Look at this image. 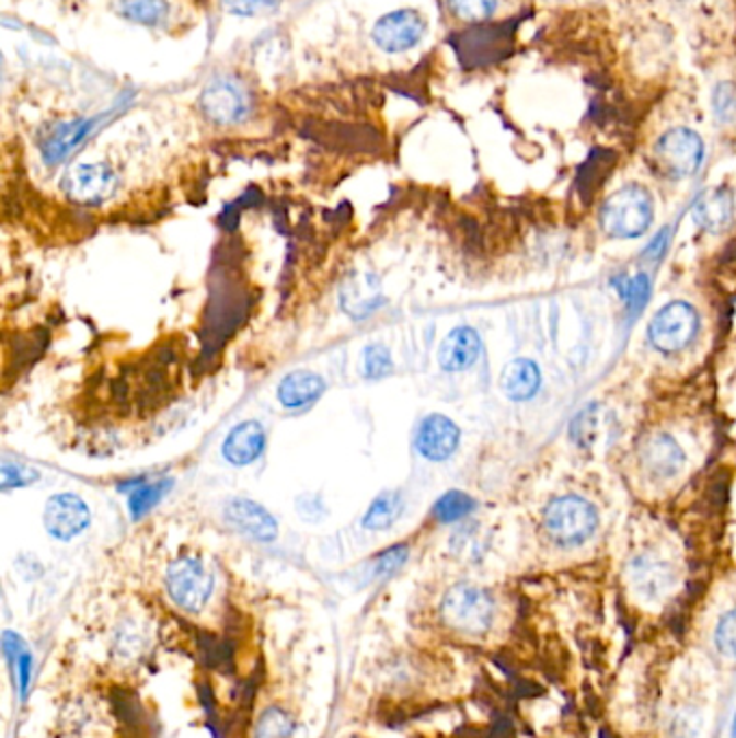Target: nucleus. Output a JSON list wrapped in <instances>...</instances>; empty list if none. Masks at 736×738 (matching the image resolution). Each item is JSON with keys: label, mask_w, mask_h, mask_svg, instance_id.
I'll return each instance as SVG.
<instances>
[{"label": "nucleus", "mask_w": 736, "mask_h": 738, "mask_svg": "<svg viewBox=\"0 0 736 738\" xmlns=\"http://www.w3.org/2000/svg\"><path fill=\"white\" fill-rule=\"evenodd\" d=\"M495 613L497 607L491 591L473 584H456L442 596L441 620L460 635H486L493 629Z\"/></svg>", "instance_id": "1"}, {"label": "nucleus", "mask_w": 736, "mask_h": 738, "mask_svg": "<svg viewBox=\"0 0 736 738\" xmlns=\"http://www.w3.org/2000/svg\"><path fill=\"white\" fill-rule=\"evenodd\" d=\"M655 217L651 193L640 184H629L616 191L600 210V227L613 238L644 235Z\"/></svg>", "instance_id": "2"}, {"label": "nucleus", "mask_w": 736, "mask_h": 738, "mask_svg": "<svg viewBox=\"0 0 736 738\" xmlns=\"http://www.w3.org/2000/svg\"><path fill=\"white\" fill-rule=\"evenodd\" d=\"M596 527L598 512L584 497L564 495L544 508V531L557 546L573 549L588 542Z\"/></svg>", "instance_id": "3"}, {"label": "nucleus", "mask_w": 736, "mask_h": 738, "mask_svg": "<svg viewBox=\"0 0 736 738\" xmlns=\"http://www.w3.org/2000/svg\"><path fill=\"white\" fill-rule=\"evenodd\" d=\"M169 598L186 613H199L215 591V577L206 564L195 555L173 560L164 575Z\"/></svg>", "instance_id": "4"}, {"label": "nucleus", "mask_w": 736, "mask_h": 738, "mask_svg": "<svg viewBox=\"0 0 736 738\" xmlns=\"http://www.w3.org/2000/svg\"><path fill=\"white\" fill-rule=\"evenodd\" d=\"M700 331L698 311L682 300H674L662 307L648 326L651 344L665 355L682 353L693 344Z\"/></svg>", "instance_id": "5"}, {"label": "nucleus", "mask_w": 736, "mask_h": 738, "mask_svg": "<svg viewBox=\"0 0 736 738\" xmlns=\"http://www.w3.org/2000/svg\"><path fill=\"white\" fill-rule=\"evenodd\" d=\"M655 160L669 180H687L704 160V141L691 128H671L655 146Z\"/></svg>", "instance_id": "6"}, {"label": "nucleus", "mask_w": 736, "mask_h": 738, "mask_svg": "<svg viewBox=\"0 0 736 738\" xmlns=\"http://www.w3.org/2000/svg\"><path fill=\"white\" fill-rule=\"evenodd\" d=\"M426 20L419 11L415 9H400V11H391L387 15H382L371 31L373 44L389 53H406L411 48H415L424 35H426Z\"/></svg>", "instance_id": "7"}, {"label": "nucleus", "mask_w": 736, "mask_h": 738, "mask_svg": "<svg viewBox=\"0 0 736 738\" xmlns=\"http://www.w3.org/2000/svg\"><path fill=\"white\" fill-rule=\"evenodd\" d=\"M117 175L115 171L104 162H89V164H76L66 177H64V193L82 206H97L113 197L117 191Z\"/></svg>", "instance_id": "8"}, {"label": "nucleus", "mask_w": 736, "mask_h": 738, "mask_svg": "<svg viewBox=\"0 0 736 738\" xmlns=\"http://www.w3.org/2000/svg\"><path fill=\"white\" fill-rule=\"evenodd\" d=\"M89 506L74 493H59L48 499L44 510V524L53 538L70 542L89 527Z\"/></svg>", "instance_id": "9"}, {"label": "nucleus", "mask_w": 736, "mask_h": 738, "mask_svg": "<svg viewBox=\"0 0 736 738\" xmlns=\"http://www.w3.org/2000/svg\"><path fill=\"white\" fill-rule=\"evenodd\" d=\"M202 111L204 115L219 126H231L242 122L249 115V97L242 87L233 82H215L202 93Z\"/></svg>", "instance_id": "10"}, {"label": "nucleus", "mask_w": 736, "mask_h": 738, "mask_svg": "<svg viewBox=\"0 0 736 738\" xmlns=\"http://www.w3.org/2000/svg\"><path fill=\"white\" fill-rule=\"evenodd\" d=\"M685 451L669 435H655L640 447L642 469L657 482H669L685 469Z\"/></svg>", "instance_id": "11"}, {"label": "nucleus", "mask_w": 736, "mask_h": 738, "mask_svg": "<svg viewBox=\"0 0 736 738\" xmlns=\"http://www.w3.org/2000/svg\"><path fill=\"white\" fill-rule=\"evenodd\" d=\"M225 520L240 533L253 538L255 542H273L279 533L277 520L264 506L242 497L227 501Z\"/></svg>", "instance_id": "12"}, {"label": "nucleus", "mask_w": 736, "mask_h": 738, "mask_svg": "<svg viewBox=\"0 0 736 738\" xmlns=\"http://www.w3.org/2000/svg\"><path fill=\"white\" fill-rule=\"evenodd\" d=\"M458 445H460V428L449 417L439 413L428 415L415 433L417 451L433 462H442L449 456H453Z\"/></svg>", "instance_id": "13"}, {"label": "nucleus", "mask_w": 736, "mask_h": 738, "mask_svg": "<svg viewBox=\"0 0 736 738\" xmlns=\"http://www.w3.org/2000/svg\"><path fill=\"white\" fill-rule=\"evenodd\" d=\"M100 124H102V117H89V119H76V122H70V124H59L42 141V155H44V160L48 164L64 162L84 141L91 139V135L97 130Z\"/></svg>", "instance_id": "14"}, {"label": "nucleus", "mask_w": 736, "mask_h": 738, "mask_svg": "<svg viewBox=\"0 0 736 738\" xmlns=\"http://www.w3.org/2000/svg\"><path fill=\"white\" fill-rule=\"evenodd\" d=\"M326 391V380L311 369H296L281 378L277 387V397L284 408L302 411L318 402Z\"/></svg>", "instance_id": "15"}, {"label": "nucleus", "mask_w": 736, "mask_h": 738, "mask_svg": "<svg viewBox=\"0 0 736 738\" xmlns=\"http://www.w3.org/2000/svg\"><path fill=\"white\" fill-rule=\"evenodd\" d=\"M693 221L709 233L724 231L735 215V197L726 186L704 191L691 208Z\"/></svg>", "instance_id": "16"}, {"label": "nucleus", "mask_w": 736, "mask_h": 738, "mask_svg": "<svg viewBox=\"0 0 736 738\" xmlns=\"http://www.w3.org/2000/svg\"><path fill=\"white\" fill-rule=\"evenodd\" d=\"M482 353V339L471 326H456L447 333L439 348V364L445 371H464L471 368Z\"/></svg>", "instance_id": "17"}, {"label": "nucleus", "mask_w": 736, "mask_h": 738, "mask_svg": "<svg viewBox=\"0 0 736 738\" xmlns=\"http://www.w3.org/2000/svg\"><path fill=\"white\" fill-rule=\"evenodd\" d=\"M266 447V433L257 422H242L227 435L222 443V456L235 466H246L255 462Z\"/></svg>", "instance_id": "18"}, {"label": "nucleus", "mask_w": 736, "mask_h": 738, "mask_svg": "<svg viewBox=\"0 0 736 738\" xmlns=\"http://www.w3.org/2000/svg\"><path fill=\"white\" fill-rule=\"evenodd\" d=\"M631 581L635 590L646 598H662L674 586V573L671 568L653 555L637 557L631 566Z\"/></svg>", "instance_id": "19"}, {"label": "nucleus", "mask_w": 736, "mask_h": 738, "mask_svg": "<svg viewBox=\"0 0 736 738\" xmlns=\"http://www.w3.org/2000/svg\"><path fill=\"white\" fill-rule=\"evenodd\" d=\"M540 368L531 359H515L510 361L499 378V387L506 397L515 402L531 400L540 389Z\"/></svg>", "instance_id": "20"}, {"label": "nucleus", "mask_w": 736, "mask_h": 738, "mask_svg": "<svg viewBox=\"0 0 736 738\" xmlns=\"http://www.w3.org/2000/svg\"><path fill=\"white\" fill-rule=\"evenodd\" d=\"M2 653H4L7 664L11 665V669H13V680H15V689L20 693V697L26 700L31 682H33V669H35L31 650L26 648L24 639L18 633L4 631L2 633Z\"/></svg>", "instance_id": "21"}, {"label": "nucleus", "mask_w": 736, "mask_h": 738, "mask_svg": "<svg viewBox=\"0 0 736 738\" xmlns=\"http://www.w3.org/2000/svg\"><path fill=\"white\" fill-rule=\"evenodd\" d=\"M344 311H348L353 318H366L378 304V281L371 275H355L342 292Z\"/></svg>", "instance_id": "22"}, {"label": "nucleus", "mask_w": 736, "mask_h": 738, "mask_svg": "<svg viewBox=\"0 0 736 738\" xmlns=\"http://www.w3.org/2000/svg\"><path fill=\"white\" fill-rule=\"evenodd\" d=\"M402 512H404V497L398 491H384L369 504L361 524L369 531H384L395 524Z\"/></svg>", "instance_id": "23"}, {"label": "nucleus", "mask_w": 736, "mask_h": 738, "mask_svg": "<svg viewBox=\"0 0 736 738\" xmlns=\"http://www.w3.org/2000/svg\"><path fill=\"white\" fill-rule=\"evenodd\" d=\"M296 724L292 715L279 706H268L255 722L253 738H292Z\"/></svg>", "instance_id": "24"}, {"label": "nucleus", "mask_w": 736, "mask_h": 738, "mask_svg": "<svg viewBox=\"0 0 736 738\" xmlns=\"http://www.w3.org/2000/svg\"><path fill=\"white\" fill-rule=\"evenodd\" d=\"M122 15L143 26H160L169 15L166 0H124Z\"/></svg>", "instance_id": "25"}, {"label": "nucleus", "mask_w": 736, "mask_h": 738, "mask_svg": "<svg viewBox=\"0 0 736 738\" xmlns=\"http://www.w3.org/2000/svg\"><path fill=\"white\" fill-rule=\"evenodd\" d=\"M171 486H173L171 480H160L156 484H141L137 491H133L130 501H128L133 520L148 517L149 512L162 501V497L169 493Z\"/></svg>", "instance_id": "26"}, {"label": "nucleus", "mask_w": 736, "mask_h": 738, "mask_svg": "<svg viewBox=\"0 0 736 738\" xmlns=\"http://www.w3.org/2000/svg\"><path fill=\"white\" fill-rule=\"evenodd\" d=\"M473 508H475V501L467 493H462V491H449L435 504L433 512H435V518L439 522L449 524V522H456V520L469 517L473 512Z\"/></svg>", "instance_id": "27"}, {"label": "nucleus", "mask_w": 736, "mask_h": 738, "mask_svg": "<svg viewBox=\"0 0 736 738\" xmlns=\"http://www.w3.org/2000/svg\"><path fill=\"white\" fill-rule=\"evenodd\" d=\"M409 560V546L406 544H395L380 553L373 564H371V577L373 579H389L393 577Z\"/></svg>", "instance_id": "28"}, {"label": "nucleus", "mask_w": 736, "mask_h": 738, "mask_svg": "<svg viewBox=\"0 0 736 738\" xmlns=\"http://www.w3.org/2000/svg\"><path fill=\"white\" fill-rule=\"evenodd\" d=\"M447 2L449 9L467 22H484L497 9V0H447Z\"/></svg>", "instance_id": "29"}, {"label": "nucleus", "mask_w": 736, "mask_h": 738, "mask_svg": "<svg viewBox=\"0 0 736 738\" xmlns=\"http://www.w3.org/2000/svg\"><path fill=\"white\" fill-rule=\"evenodd\" d=\"M37 480H39V473L24 466V464H18V462H11V460H2V464H0V486H2V491L22 488V486H28Z\"/></svg>", "instance_id": "30"}, {"label": "nucleus", "mask_w": 736, "mask_h": 738, "mask_svg": "<svg viewBox=\"0 0 736 738\" xmlns=\"http://www.w3.org/2000/svg\"><path fill=\"white\" fill-rule=\"evenodd\" d=\"M715 644L728 659H736V607L722 615L715 629Z\"/></svg>", "instance_id": "31"}, {"label": "nucleus", "mask_w": 736, "mask_h": 738, "mask_svg": "<svg viewBox=\"0 0 736 738\" xmlns=\"http://www.w3.org/2000/svg\"><path fill=\"white\" fill-rule=\"evenodd\" d=\"M393 368L391 353L380 344H369L364 353V373L368 378H382Z\"/></svg>", "instance_id": "32"}, {"label": "nucleus", "mask_w": 736, "mask_h": 738, "mask_svg": "<svg viewBox=\"0 0 736 738\" xmlns=\"http://www.w3.org/2000/svg\"><path fill=\"white\" fill-rule=\"evenodd\" d=\"M713 108H715V115H717L722 122H735L736 87L733 82H722V84L715 89V95H713Z\"/></svg>", "instance_id": "33"}, {"label": "nucleus", "mask_w": 736, "mask_h": 738, "mask_svg": "<svg viewBox=\"0 0 736 738\" xmlns=\"http://www.w3.org/2000/svg\"><path fill=\"white\" fill-rule=\"evenodd\" d=\"M222 9L240 15V18H251L257 13H264L273 7L279 4V0H221Z\"/></svg>", "instance_id": "34"}, {"label": "nucleus", "mask_w": 736, "mask_h": 738, "mask_svg": "<svg viewBox=\"0 0 736 738\" xmlns=\"http://www.w3.org/2000/svg\"><path fill=\"white\" fill-rule=\"evenodd\" d=\"M648 295H651V279H648L646 275H637V277H633V279L629 281V286H626V298H629L631 309H635V311L642 309Z\"/></svg>", "instance_id": "35"}, {"label": "nucleus", "mask_w": 736, "mask_h": 738, "mask_svg": "<svg viewBox=\"0 0 736 738\" xmlns=\"http://www.w3.org/2000/svg\"><path fill=\"white\" fill-rule=\"evenodd\" d=\"M731 737L736 738V715L735 719H733V728H731Z\"/></svg>", "instance_id": "36"}]
</instances>
